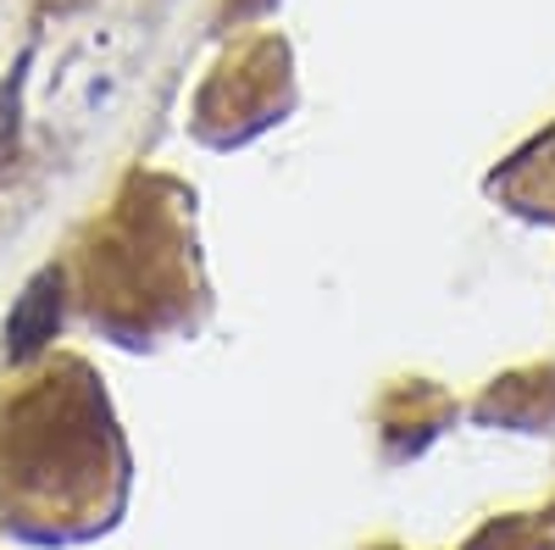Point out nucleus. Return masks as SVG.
Wrapping results in <instances>:
<instances>
[{
	"label": "nucleus",
	"instance_id": "nucleus-1",
	"mask_svg": "<svg viewBox=\"0 0 555 550\" xmlns=\"http://www.w3.org/2000/svg\"><path fill=\"white\" fill-rule=\"evenodd\" d=\"M56 323H62V290H56V272H39V279L28 284V295H23V306L12 311V323H7V350L23 361V356H34L44 340L56 334Z\"/></svg>",
	"mask_w": 555,
	"mask_h": 550
}]
</instances>
